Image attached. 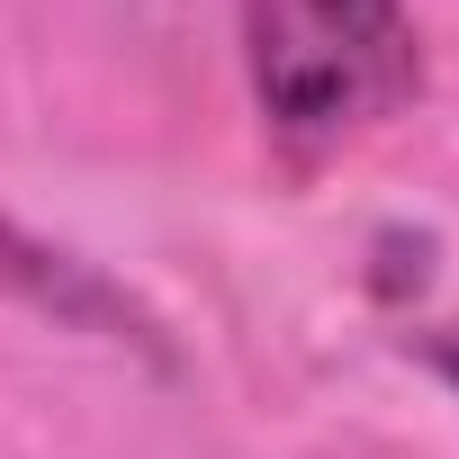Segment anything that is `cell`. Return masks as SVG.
Segmentation results:
<instances>
[{
  "label": "cell",
  "instance_id": "cell-1",
  "mask_svg": "<svg viewBox=\"0 0 459 459\" xmlns=\"http://www.w3.org/2000/svg\"><path fill=\"white\" fill-rule=\"evenodd\" d=\"M244 64L289 153H333L423 91L405 0H244Z\"/></svg>",
  "mask_w": 459,
  "mask_h": 459
},
{
  "label": "cell",
  "instance_id": "cell-2",
  "mask_svg": "<svg viewBox=\"0 0 459 459\" xmlns=\"http://www.w3.org/2000/svg\"><path fill=\"white\" fill-rule=\"evenodd\" d=\"M0 289H19V298H37L46 316H64V325H91V333H117V342H144L153 325L100 280V271H82L73 253H55V244H37V235H19V225H0Z\"/></svg>",
  "mask_w": 459,
  "mask_h": 459
},
{
  "label": "cell",
  "instance_id": "cell-3",
  "mask_svg": "<svg viewBox=\"0 0 459 459\" xmlns=\"http://www.w3.org/2000/svg\"><path fill=\"white\" fill-rule=\"evenodd\" d=\"M423 360H432V369H441V378H450V387H459V333H441V342H432V351H423Z\"/></svg>",
  "mask_w": 459,
  "mask_h": 459
}]
</instances>
